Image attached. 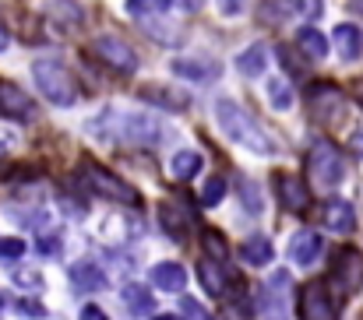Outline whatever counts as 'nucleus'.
Returning <instances> with one entry per match:
<instances>
[{
  "label": "nucleus",
  "mask_w": 363,
  "mask_h": 320,
  "mask_svg": "<svg viewBox=\"0 0 363 320\" xmlns=\"http://www.w3.org/2000/svg\"><path fill=\"white\" fill-rule=\"evenodd\" d=\"M216 120H219L223 134H226L233 144H240V148L254 152V155H272V152H275V141L268 137V130H264L240 103L219 99V103H216Z\"/></svg>",
  "instance_id": "f257e3e1"
},
{
  "label": "nucleus",
  "mask_w": 363,
  "mask_h": 320,
  "mask_svg": "<svg viewBox=\"0 0 363 320\" xmlns=\"http://www.w3.org/2000/svg\"><path fill=\"white\" fill-rule=\"evenodd\" d=\"M89 130H96L103 137H113V141H123V144H155V141H162V123L145 116V113L106 109L96 123H89Z\"/></svg>",
  "instance_id": "f03ea898"
},
{
  "label": "nucleus",
  "mask_w": 363,
  "mask_h": 320,
  "mask_svg": "<svg viewBox=\"0 0 363 320\" xmlns=\"http://www.w3.org/2000/svg\"><path fill=\"white\" fill-rule=\"evenodd\" d=\"M32 78H35V88L43 92L46 103L64 109L78 103V85H74V78L67 74V67L60 60H35L32 64Z\"/></svg>",
  "instance_id": "7ed1b4c3"
},
{
  "label": "nucleus",
  "mask_w": 363,
  "mask_h": 320,
  "mask_svg": "<svg viewBox=\"0 0 363 320\" xmlns=\"http://www.w3.org/2000/svg\"><path fill=\"white\" fill-rule=\"evenodd\" d=\"M307 176L318 190H332L342 183L346 176V159L332 141H314L311 155H307Z\"/></svg>",
  "instance_id": "20e7f679"
},
{
  "label": "nucleus",
  "mask_w": 363,
  "mask_h": 320,
  "mask_svg": "<svg viewBox=\"0 0 363 320\" xmlns=\"http://www.w3.org/2000/svg\"><path fill=\"white\" fill-rule=\"evenodd\" d=\"M78 180H82L92 194H99V198H110V201H121V205H138V201H141L134 187H127L121 176L106 173L103 166H82V169H78Z\"/></svg>",
  "instance_id": "39448f33"
},
{
  "label": "nucleus",
  "mask_w": 363,
  "mask_h": 320,
  "mask_svg": "<svg viewBox=\"0 0 363 320\" xmlns=\"http://www.w3.org/2000/svg\"><path fill=\"white\" fill-rule=\"evenodd\" d=\"M311 116L321 123V127H339L346 120V96L335 92V88H314L311 92Z\"/></svg>",
  "instance_id": "423d86ee"
},
{
  "label": "nucleus",
  "mask_w": 363,
  "mask_h": 320,
  "mask_svg": "<svg viewBox=\"0 0 363 320\" xmlns=\"http://www.w3.org/2000/svg\"><path fill=\"white\" fill-rule=\"evenodd\" d=\"M92 53L106 64V67H113V71H121V74H130L134 67H138V57H134V50L117 39V35H99L96 42H92Z\"/></svg>",
  "instance_id": "0eeeda50"
},
{
  "label": "nucleus",
  "mask_w": 363,
  "mask_h": 320,
  "mask_svg": "<svg viewBox=\"0 0 363 320\" xmlns=\"http://www.w3.org/2000/svg\"><path fill=\"white\" fill-rule=\"evenodd\" d=\"M300 317L303 320H335L339 317V307L335 299L328 296L325 282H311L300 296Z\"/></svg>",
  "instance_id": "6e6552de"
},
{
  "label": "nucleus",
  "mask_w": 363,
  "mask_h": 320,
  "mask_svg": "<svg viewBox=\"0 0 363 320\" xmlns=\"http://www.w3.org/2000/svg\"><path fill=\"white\" fill-rule=\"evenodd\" d=\"M0 113L7 120H32L35 116V103L28 99V92H21L14 81H0Z\"/></svg>",
  "instance_id": "1a4fd4ad"
},
{
  "label": "nucleus",
  "mask_w": 363,
  "mask_h": 320,
  "mask_svg": "<svg viewBox=\"0 0 363 320\" xmlns=\"http://www.w3.org/2000/svg\"><path fill=\"white\" fill-rule=\"evenodd\" d=\"M286 299H289V275L279 271L268 278L264 285V303H261V314L268 320H282L286 317Z\"/></svg>",
  "instance_id": "9d476101"
},
{
  "label": "nucleus",
  "mask_w": 363,
  "mask_h": 320,
  "mask_svg": "<svg viewBox=\"0 0 363 320\" xmlns=\"http://www.w3.org/2000/svg\"><path fill=\"white\" fill-rule=\"evenodd\" d=\"M318 257H321V236H318L314 229L293 232V239H289V261L300 264V268H307V264H314Z\"/></svg>",
  "instance_id": "9b49d317"
},
{
  "label": "nucleus",
  "mask_w": 363,
  "mask_h": 320,
  "mask_svg": "<svg viewBox=\"0 0 363 320\" xmlns=\"http://www.w3.org/2000/svg\"><path fill=\"white\" fill-rule=\"evenodd\" d=\"M198 278H201V285H205V292L208 296H223L226 292V285H230V271L223 268V261H216V257H201V264H198Z\"/></svg>",
  "instance_id": "f8f14e48"
},
{
  "label": "nucleus",
  "mask_w": 363,
  "mask_h": 320,
  "mask_svg": "<svg viewBox=\"0 0 363 320\" xmlns=\"http://www.w3.org/2000/svg\"><path fill=\"white\" fill-rule=\"evenodd\" d=\"M169 67H173V74H177V78H187V81H216V78H219V71H223L216 60H187V57L173 60Z\"/></svg>",
  "instance_id": "ddd939ff"
},
{
  "label": "nucleus",
  "mask_w": 363,
  "mask_h": 320,
  "mask_svg": "<svg viewBox=\"0 0 363 320\" xmlns=\"http://www.w3.org/2000/svg\"><path fill=\"white\" fill-rule=\"evenodd\" d=\"M321 222H325L332 232L346 236V232H353V229H357V212H353V205H350V201H328V205H325V212H321Z\"/></svg>",
  "instance_id": "4468645a"
},
{
  "label": "nucleus",
  "mask_w": 363,
  "mask_h": 320,
  "mask_svg": "<svg viewBox=\"0 0 363 320\" xmlns=\"http://www.w3.org/2000/svg\"><path fill=\"white\" fill-rule=\"evenodd\" d=\"M335 278L342 282V289H346V292L360 289V282H363V257L357 253V250H342V253H339V261H335Z\"/></svg>",
  "instance_id": "2eb2a0df"
},
{
  "label": "nucleus",
  "mask_w": 363,
  "mask_h": 320,
  "mask_svg": "<svg viewBox=\"0 0 363 320\" xmlns=\"http://www.w3.org/2000/svg\"><path fill=\"white\" fill-rule=\"evenodd\" d=\"M71 285L82 289V292H103V289H106V275H103L99 264H92V261H78V264L71 268Z\"/></svg>",
  "instance_id": "dca6fc26"
},
{
  "label": "nucleus",
  "mask_w": 363,
  "mask_h": 320,
  "mask_svg": "<svg viewBox=\"0 0 363 320\" xmlns=\"http://www.w3.org/2000/svg\"><path fill=\"white\" fill-rule=\"evenodd\" d=\"M332 39H335V50H339V57H342L346 64H353V60L363 57V32L357 25H339Z\"/></svg>",
  "instance_id": "f3484780"
},
{
  "label": "nucleus",
  "mask_w": 363,
  "mask_h": 320,
  "mask_svg": "<svg viewBox=\"0 0 363 320\" xmlns=\"http://www.w3.org/2000/svg\"><path fill=\"white\" fill-rule=\"evenodd\" d=\"M141 99H145V103H152V106L169 109V113H180V109H187V103H191L184 92L166 88V85H148V88H141Z\"/></svg>",
  "instance_id": "a211bd4d"
},
{
  "label": "nucleus",
  "mask_w": 363,
  "mask_h": 320,
  "mask_svg": "<svg viewBox=\"0 0 363 320\" xmlns=\"http://www.w3.org/2000/svg\"><path fill=\"white\" fill-rule=\"evenodd\" d=\"M264 67H268V46H264V42L247 46L240 57H237V71H240L243 78H261Z\"/></svg>",
  "instance_id": "6ab92c4d"
},
{
  "label": "nucleus",
  "mask_w": 363,
  "mask_h": 320,
  "mask_svg": "<svg viewBox=\"0 0 363 320\" xmlns=\"http://www.w3.org/2000/svg\"><path fill=\"white\" fill-rule=\"evenodd\" d=\"M152 282L159 289H166V292H180L187 285V271L180 264H173V261H162V264L152 268Z\"/></svg>",
  "instance_id": "aec40b11"
},
{
  "label": "nucleus",
  "mask_w": 363,
  "mask_h": 320,
  "mask_svg": "<svg viewBox=\"0 0 363 320\" xmlns=\"http://www.w3.org/2000/svg\"><path fill=\"white\" fill-rule=\"evenodd\" d=\"M272 239L268 236H250L247 243H240V257L247 264H254V268H261V264H268L272 261Z\"/></svg>",
  "instance_id": "412c9836"
},
{
  "label": "nucleus",
  "mask_w": 363,
  "mask_h": 320,
  "mask_svg": "<svg viewBox=\"0 0 363 320\" xmlns=\"http://www.w3.org/2000/svg\"><path fill=\"white\" fill-rule=\"evenodd\" d=\"M296 46H300V53H303L307 60H325V57H328V39H325L318 28H303V32L296 35Z\"/></svg>",
  "instance_id": "4be33fe9"
},
{
  "label": "nucleus",
  "mask_w": 363,
  "mask_h": 320,
  "mask_svg": "<svg viewBox=\"0 0 363 320\" xmlns=\"http://www.w3.org/2000/svg\"><path fill=\"white\" fill-rule=\"evenodd\" d=\"M198 169H201V155L191 152V148H184V152H177V155L169 159V176H173V180H191Z\"/></svg>",
  "instance_id": "5701e85b"
},
{
  "label": "nucleus",
  "mask_w": 363,
  "mask_h": 320,
  "mask_svg": "<svg viewBox=\"0 0 363 320\" xmlns=\"http://www.w3.org/2000/svg\"><path fill=\"white\" fill-rule=\"evenodd\" d=\"M296 14H300V0H264L261 4V21H268V25H279Z\"/></svg>",
  "instance_id": "b1692460"
},
{
  "label": "nucleus",
  "mask_w": 363,
  "mask_h": 320,
  "mask_svg": "<svg viewBox=\"0 0 363 320\" xmlns=\"http://www.w3.org/2000/svg\"><path fill=\"white\" fill-rule=\"evenodd\" d=\"M123 303H127V310L134 314V317H145L148 310H152V296H148V289L145 285H123Z\"/></svg>",
  "instance_id": "393cba45"
},
{
  "label": "nucleus",
  "mask_w": 363,
  "mask_h": 320,
  "mask_svg": "<svg viewBox=\"0 0 363 320\" xmlns=\"http://www.w3.org/2000/svg\"><path fill=\"white\" fill-rule=\"evenodd\" d=\"M264 92H268V103H272V109H289L293 106V88H289V81L286 78H268L264 81Z\"/></svg>",
  "instance_id": "a878e982"
},
{
  "label": "nucleus",
  "mask_w": 363,
  "mask_h": 320,
  "mask_svg": "<svg viewBox=\"0 0 363 320\" xmlns=\"http://www.w3.org/2000/svg\"><path fill=\"white\" fill-rule=\"evenodd\" d=\"M307 201H311V198H307V190H303L293 176H282V205H286L289 212H303V208H307Z\"/></svg>",
  "instance_id": "bb28decb"
},
{
  "label": "nucleus",
  "mask_w": 363,
  "mask_h": 320,
  "mask_svg": "<svg viewBox=\"0 0 363 320\" xmlns=\"http://www.w3.org/2000/svg\"><path fill=\"white\" fill-rule=\"evenodd\" d=\"M173 7V0H127V11L134 18H159Z\"/></svg>",
  "instance_id": "cd10ccee"
},
{
  "label": "nucleus",
  "mask_w": 363,
  "mask_h": 320,
  "mask_svg": "<svg viewBox=\"0 0 363 320\" xmlns=\"http://www.w3.org/2000/svg\"><path fill=\"white\" fill-rule=\"evenodd\" d=\"M159 212H162V225H166V232H169V236H177V239H180V236L187 232V215L180 212V208H173V205L166 201Z\"/></svg>",
  "instance_id": "c85d7f7f"
},
{
  "label": "nucleus",
  "mask_w": 363,
  "mask_h": 320,
  "mask_svg": "<svg viewBox=\"0 0 363 320\" xmlns=\"http://www.w3.org/2000/svg\"><path fill=\"white\" fill-rule=\"evenodd\" d=\"M198 198H201V205H205V208H216V205L226 198V180H223V176H208Z\"/></svg>",
  "instance_id": "c756f323"
},
{
  "label": "nucleus",
  "mask_w": 363,
  "mask_h": 320,
  "mask_svg": "<svg viewBox=\"0 0 363 320\" xmlns=\"http://www.w3.org/2000/svg\"><path fill=\"white\" fill-rule=\"evenodd\" d=\"M11 278H14L18 285H25V289H39V285H43V278H39L35 271H28V268H18V271H11Z\"/></svg>",
  "instance_id": "7c9ffc66"
},
{
  "label": "nucleus",
  "mask_w": 363,
  "mask_h": 320,
  "mask_svg": "<svg viewBox=\"0 0 363 320\" xmlns=\"http://www.w3.org/2000/svg\"><path fill=\"white\" fill-rule=\"evenodd\" d=\"M25 253V243L21 239H0V257L4 261H18Z\"/></svg>",
  "instance_id": "2f4dec72"
},
{
  "label": "nucleus",
  "mask_w": 363,
  "mask_h": 320,
  "mask_svg": "<svg viewBox=\"0 0 363 320\" xmlns=\"http://www.w3.org/2000/svg\"><path fill=\"white\" fill-rule=\"evenodd\" d=\"M18 310H21L25 317H35V320L46 317V307H43V303H35V299H18Z\"/></svg>",
  "instance_id": "473e14b6"
},
{
  "label": "nucleus",
  "mask_w": 363,
  "mask_h": 320,
  "mask_svg": "<svg viewBox=\"0 0 363 320\" xmlns=\"http://www.w3.org/2000/svg\"><path fill=\"white\" fill-rule=\"evenodd\" d=\"M35 250L46 253V257H53V253L60 250V239H57V236H39V239H35Z\"/></svg>",
  "instance_id": "72a5a7b5"
},
{
  "label": "nucleus",
  "mask_w": 363,
  "mask_h": 320,
  "mask_svg": "<svg viewBox=\"0 0 363 320\" xmlns=\"http://www.w3.org/2000/svg\"><path fill=\"white\" fill-rule=\"evenodd\" d=\"M180 307H184V314H187L191 320H212V314H205V310H201V307H198L194 299H184Z\"/></svg>",
  "instance_id": "f704fd0d"
},
{
  "label": "nucleus",
  "mask_w": 363,
  "mask_h": 320,
  "mask_svg": "<svg viewBox=\"0 0 363 320\" xmlns=\"http://www.w3.org/2000/svg\"><path fill=\"white\" fill-rule=\"evenodd\" d=\"M243 198H247V212L250 215L261 212V201H257V194H254V183H243Z\"/></svg>",
  "instance_id": "c9c22d12"
},
{
  "label": "nucleus",
  "mask_w": 363,
  "mask_h": 320,
  "mask_svg": "<svg viewBox=\"0 0 363 320\" xmlns=\"http://www.w3.org/2000/svg\"><path fill=\"white\" fill-rule=\"evenodd\" d=\"M82 320H110V317H106L99 307H92V303H89V307H82Z\"/></svg>",
  "instance_id": "e433bc0d"
},
{
  "label": "nucleus",
  "mask_w": 363,
  "mask_h": 320,
  "mask_svg": "<svg viewBox=\"0 0 363 320\" xmlns=\"http://www.w3.org/2000/svg\"><path fill=\"white\" fill-rule=\"evenodd\" d=\"M177 4H180V7H184V11H198V7H201V4H205V0H177Z\"/></svg>",
  "instance_id": "4c0bfd02"
},
{
  "label": "nucleus",
  "mask_w": 363,
  "mask_h": 320,
  "mask_svg": "<svg viewBox=\"0 0 363 320\" xmlns=\"http://www.w3.org/2000/svg\"><path fill=\"white\" fill-rule=\"evenodd\" d=\"M7 46H11V35H7V28H4V25H0V53H4V50H7Z\"/></svg>",
  "instance_id": "58836bf2"
},
{
  "label": "nucleus",
  "mask_w": 363,
  "mask_h": 320,
  "mask_svg": "<svg viewBox=\"0 0 363 320\" xmlns=\"http://www.w3.org/2000/svg\"><path fill=\"white\" fill-rule=\"evenodd\" d=\"M353 152H363V134H357V137H353Z\"/></svg>",
  "instance_id": "ea45409f"
},
{
  "label": "nucleus",
  "mask_w": 363,
  "mask_h": 320,
  "mask_svg": "<svg viewBox=\"0 0 363 320\" xmlns=\"http://www.w3.org/2000/svg\"><path fill=\"white\" fill-rule=\"evenodd\" d=\"M155 320H180V317H173V314H162V317H155Z\"/></svg>",
  "instance_id": "a19ab883"
},
{
  "label": "nucleus",
  "mask_w": 363,
  "mask_h": 320,
  "mask_svg": "<svg viewBox=\"0 0 363 320\" xmlns=\"http://www.w3.org/2000/svg\"><path fill=\"white\" fill-rule=\"evenodd\" d=\"M0 307H4V296H0Z\"/></svg>",
  "instance_id": "79ce46f5"
}]
</instances>
